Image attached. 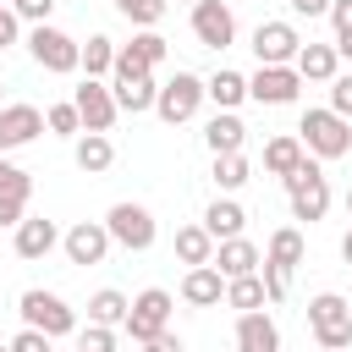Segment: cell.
<instances>
[{
  "label": "cell",
  "instance_id": "1",
  "mask_svg": "<svg viewBox=\"0 0 352 352\" xmlns=\"http://www.w3.org/2000/svg\"><path fill=\"white\" fill-rule=\"evenodd\" d=\"M297 138H302V148H308L314 160H341V154H352V121L336 116L330 104H324V110H308L302 126H297Z\"/></svg>",
  "mask_w": 352,
  "mask_h": 352
},
{
  "label": "cell",
  "instance_id": "2",
  "mask_svg": "<svg viewBox=\"0 0 352 352\" xmlns=\"http://www.w3.org/2000/svg\"><path fill=\"white\" fill-rule=\"evenodd\" d=\"M308 324H314V341L324 352H346L352 346V302L341 292H319L308 302Z\"/></svg>",
  "mask_w": 352,
  "mask_h": 352
},
{
  "label": "cell",
  "instance_id": "3",
  "mask_svg": "<svg viewBox=\"0 0 352 352\" xmlns=\"http://www.w3.org/2000/svg\"><path fill=\"white\" fill-rule=\"evenodd\" d=\"M28 55H33L44 72H55V77H72V72H82V44H77L72 33L50 28V22L28 33Z\"/></svg>",
  "mask_w": 352,
  "mask_h": 352
},
{
  "label": "cell",
  "instance_id": "4",
  "mask_svg": "<svg viewBox=\"0 0 352 352\" xmlns=\"http://www.w3.org/2000/svg\"><path fill=\"white\" fill-rule=\"evenodd\" d=\"M16 314H22V324H28V330H44L50 341H55V336H72V330H77V314H72V308H66V302H60L55 292H44V286L22 292V297H16Z\"/></svg>",
  "mask_w": 352,
  "mask_h": 352
},
{
  "label": "cell",
  "instance_id": "5",
  "mask_svg": "<svg viewBox=\"0 0 352 352\" xmlns=\"http://www.w3.org/2000/svg\"><path fill=\"white\" fill-rule=\"evenodd\" d=\"M286 198H292V220H324L330 209V182L314 160H302L292 176H286Z\"/></svg>",
  "mask_w": 352,
  "mask_h": 352
},
{
  "label": "cell",
  "instance_id": "6",
  "mask_svg": "<svg viewBox=\"0 0 352 352\" xmlns=\"http://www.w3.org/2000/svg\"><path fill=\"white\" fill-rule=\"evenodd\" d=\"M170 308H176V297L165 292V286H148V292H138L132 297V314H126V336L132 341H154V336H165L170 330Z\"/></svg>",
  "mask_w": 352,
  "mask_h": 352
},
{
  "label": "cell",
  "instance_id": "7",
  "mask_svg": "<svg viewBox=\"0 0 352 352\" xmlns=\"http://www.w3.org/2000/svg\"><path fill=\"white\" fill-rule=\"evenodd\" d=\"M204 99H209V94H204V77L176 72V77L160 88L154 110H160V121H165V126H182V121H192V116H198V104H204Z\"/></svg>",
  "mask_w": 352,
  "mask_h": 352
},
{
  "label": "cell",
  "instance_id": "8",
  "mask_svg": "<svg viewBox=\"0 0 352 352\" xmlns=\"http://www.w3.org/2000/svg\"><path fill=\"white\" fill-rule=\"evenodd\" d=\"M104 231H110V242H121L126 253H143V248H154V214H148L143 204H110V214H104Z\"/></svg>",
  "mask_w": 352,
  "mask_h": 352
},
{
  "label": "cell",
  "instance_id": "9",
  "mask_svg": "<svg viewBox=\"0 0 352 352\" xmlns=\"http://www.w3.org/2000/svg\"><path fill=\"white\" fill-rule=\"evenodd\" d=\"M297 50H302V33H297L292 22H258V28H253V55H258V66H292Z\"/></svg>",
  "mask_w": 352,
  "mask_h": 352
},
{
  "label": "cell",
  "instance_id": "10",
  "mask_svg": "<svg viewBox=\"0 0 352 352\" xmlns=\"http://www.w3.org/2000/svg\"><path fill=\"white\" fill-rule=\"evenodd\" d=\"M72 104H77V116H82V132H110L116 116H121L116 88H104V82H94V77H82V88L72 94Z\"/></svg>",
  "mask_w": 352,
  "mask_h": 352
},
{
  "label": "cell",
  "instance_id": "11",
  "mask_svg": "<svg viewBox=\"0 0 352 352\" xmlns=\"http://www.w3.org/2000/svg\"><path fill=\"white\" fill-rule=\"evenodd\" d=\"M192 38L209 44V50H226V44L236 38L231 6H226V0H198V6H192Z\"/></svg>",
  "mask_w": 352,
  "mask_h": 352
},
{
  "label": "cell",
  "instance_id": "12",
  "mask_svg": "<svg viewBox=\"0 0 352 352\" xmlns=\"http://www.w3.org/2000/svg\"><path fill=\"white\" fill-rule=\"evenodd\" d=\"M297 88H302L297 66H258L248 77V99H258V104H292Z\"/></svg>",
  "mask_w": 352,
  "mask_h": 352
},
{
  "label": "cell",
  "instance_id": "13",
  "mask_svg": "<svg viewBox=\"0 0 352 352\" xmlns=\"http://www.w3.org/2000/svg\"><path fill=\"white\" fill-rule=\"evenodd\" d=\"M60 248H66L72 264H99V258L110 253V231H104V220H77V226L60 236Z\"/></svg>",
  "mask_w": 352,
  "mask_h": 352
},
{
  "label": "cell",
  "instance_id": "14",
  "mask_svg": "<svg viewBox=\"0 0 352 352\" xmlns=\"http://www.w3.org/2000/svg\"><path fill=\"white\" fill-rule=\"evenodd\" d=\"M38 132H44V110L38 104H0V154L33 143Z\"/></svg>",
  "mask_w": 352,
  "mask_h": 352
},
{
  "label": "cell",
  "instance_id": "15",
  "mask_svg": "<svg viewBox=\"0 0 352 352\" xmlns=\"http://www.w3.org/2000/svg\"><path fill=\"white\" fill-rule=\"evenodd\" d=\"M60 248V231H55V220H44V214H28L22 226H16V258H50Z\"/></svg>",
  "mask_w": 352,
  "mask_h": 352
},
{
  "label": "cell",
  "instance_id": "16",
  "mask_svg": "<svg viewBox=\"0 0 352 352\" xmlns=\"http://www.w3.org/2000/svg\"><path fill=\"white\" fill-rule=\"evenodd\" d=\"M258 264H264V253L248 242V236H231V242H220L214 248V270L226 275V280H242V275H258Z\"/></svg>",
  "mask_w": 352,
  "mask_h": 352
},
{
  "label": "cell",
  "instance_id": "17",
  "mask_svg": "<svg viewBox=\"0 0 352 352\" xmlns=\"http://www.w3.org/2000/svg\"><path fill=\"white\" fill-rule=\"evenodd\" d=\"M220 297H226V275H220L214 264H198V270L182 275V302H187V308H214Z\"/></svg>",
  "mask_w": 352,
  "mask_h": 352
},
{
  "label": "cell",
  "instance_id": "18",
  "mask_svg": "<svg viewBox=\"0 0 352 352\" xmlns=\"http://www.w3.org/2000/svg\"><path fill=\"white\" fill-rule=\"evenodd\" d=\"M204 143H209L214 160H220V154H242V143H248L242 116H236V110H214V121L204 126Z\"/></svg>",
  "mask_w": 352,
  "mask_h": 352
},
{
  "label": "cell",
  "instance_id": "19",
  "mask_svg": "<svg viewBox=\"0 0 352 352\" xmlns=\"http://www.w3.org/2000/svg\"><path fill=\"white\" fill-rule=\"evenodd\" d=\"M236 346L242 352H280V330L275 319L258 308V314H236Z\"/></svg>",
  "mask_w": 352,
  "mask_h": 352
},
{
  "label": "cell",
  "instance_id": "20",
  "mask_svg": "<svg viewBox=\"0 0 352 352\" xmlns=\"http://www.w3.org/2000/svg\"><path fill=\"white\" fill-rule=\"evenodd\" d=\"M292 66H297V77H302V82H336L341 55H336V44H302Z\"/></svg>",
  "mask_w": 352,
  "mask_h": 352
},
{
  "label": "cell",
  "instance_id": "21",
  "mask_svg": "<svg viewBox=\"0 0 352 352\" xmlns=\"http://www.w3.org/2000/svg\"><path fill=\"white\" fill-rule=\"evenodd\" d=\"M72 160H77V170H82V176H104V170L116 165V143H110L104 132H82V138H77V148H72Z\"/></svg>",
  "mask_w": 352,
  "mask_h": 352
},
{
  "label": "cell",
  "instance_id": "22",
  "mask_svg": "<svg viewBox=\"0 0 352 352\" xmlns=\"http://www.w3.org/2000/svg\"><path fill=\"white\" fill-rule=\"evenodd\" d=\"M242 226H248V209H242L236 198H214V204L204 209V231H209L214 242H231V236H242Z\"/></svg>",
  "mask_w": 352,
  "mask_h": 352
},
{
  "label": "cell",
  "instance_id": "23",
  "mask_svg": "<svg viewBox=\"0 0 352 352\" xmlns=\"http://www.w3.org/2000/svg\"><path fill=\"white\" fill-rule=\"evenodd\" d=\"M302 160H308L302 138H270V143H264V170H270V176H280V182H286Z\"/></svg>",
  "mask_w": 352,
  "mask_h": 352
},
{
  "label": "cell",
  "instance_id": "24",
  "mask_svg": "<svg viewBox=\"0 0 352 352\" xmlns=\"http://www.w3.org/2000/svg\"><path fill=\"white\" fill-rule=\"evenodd\" d=\"M214 248H220V242H214L204 226H182V231H176V258H182L187 270H198V264H214Z\"/></svg>",
  "mask_w": 352,
  "mask_h": 352
},
{
  "label": "cell",
  "instance_id": "25",
  "mask_svg": "<svg viewBox=\"0 0 352 352\" xmlns=\"http://www.w3.org/2000/svg\"><path fill=\"white\" fill-rule=\"evenodd\" d=\"M126 314H132V302H126L116 286H104V292H94V297H88V324L121 330V324H126Z\"/></svg>",
  "mask_w": 352,
  "mask_h": 352
},
{
  "label": "cell",
  "instance_id": "26",
  "mask_svg": "<svg viewBox=\"0 0 352 352\" xmlns=\"http://www.w3.org/2000/svg\"><path fill=\"white\" fill-rule=\"evenodd\" d=\"M110 88H116V104H121L126 116H138V110H154V99H160V82H154V72H148V77L110 82Z\"/></svg>",
  "mask_w": 352,
  "mask_h": 352
},
{
  "label": "cell",
  "instance_id": "27",
  "mask_svg": "<svg viewBox=\"0 0 352 352\" xmlns=\"http://www.w3.org/2000/svg\"><path fill=\"white\" fill-rule=\"evenodd\" d=\"M204 94L214 99V110H236V104L248 99V77H242V72H214V77L204 82Z\"/></svg>",
  "mask_w": 352,
  "mask_h": 352
},
{
  "label": "cell",
  "instance_id": "28",
  "mask_svg": "<svg viewBox=\"0 0 352 352\" xmlns=\"http://www.w3.org/2000/svg\"><path fill=\"white\" fill-rule=\"evenodd\" d=\"M270 264H280V270H297L302 264V231L297 226H280L275 236H270V253H264Z\"/></svg>",
  "mask_w": 352,
  "mask_h": 352
},
{
  "label": "cell",
  "instance_id": "29",
  "mask_svg": "<svg viewBox=\"0 0 352 352\" xmlns=\"http://www.w3.org/2000/svg\"><path fill=\"white\" fill-rule=\"evenodd\" d=\"M226 302H231L236 314H258L270 297H264V280H258V275H242V280H226Z\"/></svg>",
  "mask_w": 352,
  "mask_h": 352
},
{
  "label": "cell",
  "instance_id": "30",
  "mask_svg": "<svg viewBox=\"0 0 352 352\" xmlns=\"http://www.w3.org/2000/svg\"><path fill=\"white\" fill-rule=\"evenodd\" d=\"M116 50H121V44H110L104 33H94V38L82 44V72H88V77L99 82L104 72H116Z\"/></svg>",
  "mask_w": 352,
  "mask_h": 352
},
{
  "label": "cell",
  "instance_id": "31",
  "mask_svg": "<svg viewBox=\"0 0 352 352\" xmlns=\"http://www.w3.org/2000/svg\"><path fill=\"white\" fill-rule=\"evenodd\" d=\"M28 198H33V182L0 187V226H22V220H28Z\"/></svg>",
  "mask_w": 352,
  "mask_h": 352
},
{
  "label": "cell",
  "instance_id": "32",
  "mask_svg": "<svg viewBox=\"0 0 352 352\" xmlns=\"http://www.w3.org/2000/svg\"><path fill=\"white\" fill-rule=\"evenodd\" d=\"M248 176H253V170H248L242 154H220V160H214V187H220V192H236Z\"/></svg>",
  "mask_w": 352,
  "mask_h": 352
},
{
  "label": "cell",
  "instance_id": "33",
  "mask_svg": "<svg viewBox=\"0 0 352 352\" xmlns=\"http://www.w3.org/2000/svg\"><path fill=\"white\" fill-rule=\"evenodd\" d=\"M44 126H50L55 138H82V116H77V104H50V110H44Z\"/></svg>",
  "mask_w": 352,
  "mask_h": 352
},
{
  "label": "cell",
  "instance_id": "34",
  "mask_svg": "<svg viewBox=\"0 0 352 352\" xmlns=\"http://www.w3.org/2000/svg\"><path fill=\"white\" fill-rule=\"evenodd\" d=\"M116 11H121L126 22H138V28H154V22L165 16V0H116Z\"/></svg>",
  "mask_w": 352,
  "mask_h": 352
},
{
  "label": "cell",
  "instance_id": "35",
  "mask_svg": "<svg viewBox=\"0 0 352 352\" xmlns=\"http://www.w3.org/2000/svg\"><path fill=\"white\" fill-rule=\"evenodd\" d=\"M126 50H132V55H138V60H143V66H148V72H154V66H160V60H165V38H160V33H154V28H143V33H138V38H132V44H126Z\"/></svg>",
  "mask_w": 352,
  "mask_h": 352
},
{
  "label": "cell",
  "instance_id": "36",
  "mask_svg": "<svg viewBox=\"0 0 352 352\" xmlns=\"http://www.w3.org/2000/svg\"><path fill=\"white\" fill-rule=\"evenodd\" d=\"M258 280H264V297H270V302H280V297H286V286H292V270H280V264H270V258H264V264H258Z\"/></svg>",
  "mask_w": 352,
  "mask_h": 352
},
{
  "label": "cell",
  "instance_id": "37",
  "mask_svg": "<svg viewBox=\"0 0 352 352\" xmlns=\"http://www.w3.org/2000/svg\"><path fill=\"white\" fill-rule=\"evenodd\" d=\"M330 110L352 121V72H336V82H330Z\"/></svg>",
  "mask_w": 352,
  "mask_h": 352
},
{
  "label": "cell",
  "instance_id": "38",
  "mask_svg": "<svg viewBox=\"0 0 352 352\" xmlns=\"http://www.w3.org/2000/svg\"><path fill=\"white\" fill-rule=\"evenodd\" d=\"M77 352H116V330L88 324V330H82V341H77Z\"/></svg>",
  "mask_w": 352,
  "mask_h": 352
},
{
  "label": "cell",
  "instance_id": "39",
  "mask_svg": "<svg viewBox=\"0 0 352 352\" xmlns=\"http://www.w3.org/2000/svg\"><path fill=\"white\" fill-rule=\"evenodd\" d=\"M11 11H16L22 22H33V28H44L50 11H55V0H11Z\"/></svg>",
  "mask_w": 352,
  "mask_h": 352
},
{
  "label": "cell",
  "instance_id": "40",
  "mask_svg": "<svg viewBox=\"0 0 352 352\" xmlns=\"http://www.w3.org/2000/svg\"><path fill=\"white\" fill-rule=\"evenodd\" d=\"M11 352H50V336H44V330H28V324H22V330L11 336Z\"/></svg>",
  "mask_w": 352,
  "mask_h": 352
},
{
  "label": "cell",
  "instance_id": "41",
  "mask_svg": "<svg viewBox=\"0 0 352 352\" xmlns=\"http://www.w3.org/2000/svg\"><path fill=\"white\" fill-rule=\"evenodd\" d=\"M330 22H336V38L352 33V0H330Z\"/></svg>",
  "mask_w": 352,
  "mask_h": 352
},
{
  "label": "cell",
  "instance_id": "42",
  "mask_svg": "<svg viewBox=\"0 0 352 352\" xmlns=\"http://www.w3.org/2000/svg\"><path fill=\"white\" fill-rule=\"evenodd\" d=\"M16 33H22V16H16L11 6H0V50H6V44H16Z\"/></svg>",
  "mask_w": 352,
  "mask_h": 352
},
{
  "label": "cell",
  "instance_id": "43",
  "mask_svg": "<svg viewBox=\"0 0 352 352\" xmlns=\"http://www.w3.org/2000/svg\"><path fill=\"white\" fill-rule=\"evenodd\" d=\"M22 182H33V176H28L22 165H11V160L0 154V187H22Z\"/></svg>",
  "mask_w": 352,
  "mask_h": 352
},
{
  "label": "cell",
  "instance_id": "44",
  "mask_svg": "<svg viewBox=\"0 0 352 352\" xmlns=\"http://www.w3.org/2000/svg\"><path fill=\"white\" fill-rule=\"evenodd\" d=\"M297 16H330V0H292Z\"/></svg>",
  "mask_w": 352,
  "mask_h": 352
},
{
  "label": "cell",
  "instance_id": "45",
  "mask_svg": "<svg viewBox=\"0 0 352 352\" xmlns=\"http://www.w3.org/2000/svg\"><path fill=\"white\" fill-rule=\"evenodd\" d=\"M143 352H182V341L165 330V336H154V341H143Z\"/></svg>",
  "mask_w": 352,
  "mask_h": 352
},
{
  "label": "cell",
  "instance_id": "46",
  "mask_svg": "<svg viewBox=\"0 0 352 352\" xmlns=\"http://www.w3.org/2000/svg\"><path fill=\"white\" fill-rule=\"evenodd\" d=\"M336 55H341V60H352V33H346V38H336Z\"/></svg>",
  "mask_w": 352,
  "mask_h": 352
},
{
  "label": "cell",
  "instance_id": "47",
  "mask_svg": "<svg viewBox=\"0 0 352 352\" xmlns=\"http://www.w3.org/2000/svg\"><path fill=\"white\" fill-rule=\"evenodd\" d=\"M341 258H346V264H352V231H346V236H341Z\"/></svg>",
  "mask_w": 352,
  "mask_h": 352
},
{
  "label": "cell",
  "instance_id": "48",
  "mask_svg": "<svg viewBox=\"0 0 352 352\" xmlns=\"http://www.w3.org/2000/svg\"><path fill=\"white\" fill-rule=\"evenodd\" d=\"M0 352H11V341H0Z\"/></svg>",
  "mask_w": 352,
  "mask_h": 352
},
{
  "label": "cell",
  "instance_id": "49",
  "mask_svg": "<svg viewBox=\"0 0 352 352\" xmlns=\"http://www.w3.org/2000/svg\"><path fill=\"white\" fill-rule=\"evenodd\" d=\"M346 214H352V192H346Z\"/></svg>",
  "mask_w": 352,
  "mask_h": 352
},
{
  "label": "cell",
  "instance_id": "50",
  "mask_svg": "<svg viewBox=\"0 0 352 352\" xmlns=\"http://www.w3.org/2000/svg\"><path fill=\"white\" fill-rule=\"evenodd\" d=\"M187 6H198V0H187Z\"/></svg>",
  "mask_w": 352,
  "mask_h": 352
},
{
  "label": "cell",
  "instance_id": "51",
  "mask_svg": "<svg viewBox=\"0 0 352 352\" xmlns=\"http://www.w3.org/2000/svg\"><path fill=\"white\" fill-rule=\"evenodd\" d=\"M0 94H6V82H0Z\"/></svg>",
  "mask_w": 352,
  "mask_h": 352
},
{
  "label": "cell",
  "instance_id": "52",
  "mask_svg": "<svg viewBox=\"0 0 352 352\" xmlns=\"http://www.w3.org/2000/svg\"><path fill=\"white\" fill-rule=\"evenodd\" d=\"M0 6H6V0H0Z\"/></svg>",
  "mask_w": 352,
  "mask_h": 352
}]
</instances>
